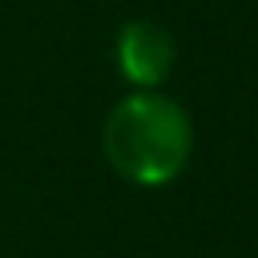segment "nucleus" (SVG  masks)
Here are the masks:
<instances>
[{
	"mask_svg": "<svg viewBox=\"0 0 258 258\" xmlns=\"http://www.w3.org/2000/svg\"><path fill=\"white\" fill-rule=\"evenodd\" d=\"M117 69L137 89H157L173 69V40L149 20H129L117 28Z\"/></svg>",
	"mask_w": 258,
	"mask_h": 258,
	"instance_id": "f03ea898",
	"label": "nucleus"
},
{
	"mask_svg": "<svg viewBox=\"0 0 258 258\" xmlns=\"http://www.w3.org/2000/svg\"><path fill=\"white\" fill-rule=\"evenodd\" d=\"M105 153L125 181L169 185L194 153V125L173 97L133 89L105 117Z\"/></svg>",
	"mask_w": 258,
	"mask_h": 258,
	"instance_id": "f257e3e1",
	"label": "nucleus"
}]
</instances>
